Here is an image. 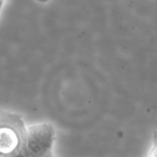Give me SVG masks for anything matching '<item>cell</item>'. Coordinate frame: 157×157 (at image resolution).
Segmentation results:
<instances>
[{"label": "cell", "instance_id": "6da1fadb", "mask_svg": "<svg viewBox=\"0 0 157 157\" xmlns=\"http://www.w3.org/2000/svg\"><path fill=\"white\" fill-rule=\"evenodd\" d=\"M27 127L21 116L0 109V157H21Z\"/></svg>", "mask_w": 157, "mask_h": 157}, {"label": "cell", "instance_id": "7a4b0ae2", "mask_svg": "<svg viewBox=\"0 0 157 157\" xmlns=\"http://www.w3.org/2000/svg\"><path fill=\"white\" fill-rule=\"evenodd\" d=\"M55 129L50 123L27 127L25 148L21 157H46L52 154Z\"/></svg>", "mask_w": 157, "mask_h": 157}, {"label": "cell", "instance_id": "3957f363", "mask_svg": "<svg viewBox=\"0 0 157 157\" xmlns=\"http://www.w3.org/2000/svg\"><path fill=\"white\" fill-rule=\"evenodd\" d=\"M147 157H156V146H155V143L153 145L152 150L150 151V153L148 154Z\"/></svg>", "mask_w": 157, "mask_h": 157}, {"label": "cell", "instance_id": "277c9868", "mask_svg": "<svg viewBox=\"0 0 157 157\" xmlns=\"http://www.w3.org/2000/svg\"><path fill=\"white\" fill-rule=\"evenodd\" d=\"M3 4H4V2H3V1H0V11H1V9H2Z\"/></svg>", "mask_w": 157, "mask_h": 157}]
</instances>
